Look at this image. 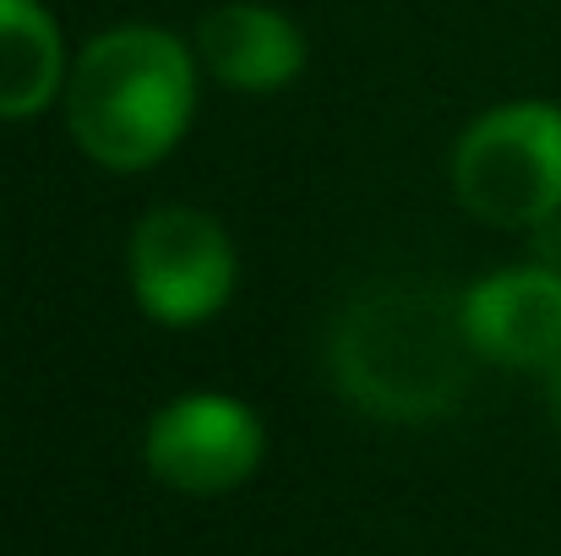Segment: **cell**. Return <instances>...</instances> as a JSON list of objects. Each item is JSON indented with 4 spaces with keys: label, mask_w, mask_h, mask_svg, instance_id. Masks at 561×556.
Wrapping results in <instances>:
<instances>
[{
    "label": "cell",
    "mask_w": 561,
    "mask_h": 556,
    "mask_svg": "<svg viewBox=\"0 0 561 556\" xmlns=\"http://www.w3.org/2000/svg\"><path fill=\"white\" fill-rule=\"evenodd\" d=\"M474 344L458 295L425 279H376L333 322L328 366L344 404L392 425H425L469 393Z\"/></svg>",
    "instance_id": "cell-1"
},
{
    "label": "cell",
    "mask_w": 561,
    "mask_h": 556,
    "mask_svg": "<svg viewBox=\"0 0 561 556\" xmlns=\"http://www.w3.org/2000/svg\"><path fill=\"white\" fill-rule=\"evenodd\" d=\"M202 66L181 33L159 22H115L71 55L66 132L77 154L110 175H142L186 143Z\"/></svg>",
    "instance_id": "cell-2"
},
{
    "label": "cell",
    "mask_w": 561,
    "mask_h": 556,
    "mask_svg": "<svg viewBox=\"0 0 561 556\" xmlns=\"http://www.w3.org/2000/svg\"><path fill=\"white\" fill-rule=\"evenodd\" d=\"M71 44L44 0H0V121H38L66 99Z\"/></svg>",
    "instance_id": "cell-8"
},
{
    "label": "cell",
    "mask_w": 561,
    "mask_h": 556,
    "mask_svg": "<svg viewBox=\"0 0 561 556\" xmlns=\"http://www.w3.org/2000/svg\"><path fill=\"white\" fill-rule=\"evenodd\" d=\"M458 306L480 361L502 371H551L561 361V268L551 262L496 268L474 279Z\"/></svg>",
    "instance_id": "cell-6"
},
{
    "label": "cell",
    "mask_w": 561,
    "mask_h": 556,
    "mask_svg": "<svg viewBox=\"0 0 561 556\" xmlns=\"http://www.w3.org/2000/svg\"><path fill=\"white\" fill-rule=\"evenodd\" d=\"M267 458L262 415L218 387H191L142 425V464L175 497H229Z\"/></svg>",
    "instance_id": "cell-5"
},
{
    "label": "cell",
    "mask_w": 561,
    "mask_h": 556,
    "mask_svg": "<svg viewBox=\"0 0 561 556\" xmlns=\"http://www.w3.org/2000/svg\"><path fill=\"white\" fill-rule=\"evenodd\" d=\"M196 66L245 99H267L300 82L311 44L300 33V22L267 0H218L202 11L196 33H191Z\"/></svg>",
    "instance_id": "cell-7"
},
{
    "label": "cell",
    "mask_w": 561,
    "mask_h": 556,
    "mask_svg": "<svg viewBox=\"0 0 561 556\" xmlns=\"http://www.w3.org/2000/svg\"><path fill=\"white\" fill-rule=\"evenodd\" d=\"M126 284L148 322L186 333L234 300L240 251L207 207L159 202L137 218L126 240Z\"/></svg>",
    "instance_id": "cell-4"
},
{
    "label": "cell",
    "mask_w": 561,
    "mask_h": 556,
    "mask_svg": "<svg viewBox=\"0 0 561 556\" xmlns=\"http://www.w3.org/2000/svg\"><path fill=\"white\" fill-rule=\"evenodd\" d=\"M458 207L491 229H546L561 218V104L507 99L474 115L447 159Z\"/></svg>",
    "instance_id": "cell-3"
},
{
    "label": "cell",
    "mask_w": 561,
    "mask_h": 556,
    "mask_svg": "<svg viewBox=\"0 0 561 556\" xmlns=\"http://www.w3.org/2000/svg\"><path fill=\"white\" fill-rule=\"evenodd\" d=\"M546 398H551V415H557V425H561V361L546 371Z\"/></svg>",
    "instance_id": "cell-9"
}]
</instances>
